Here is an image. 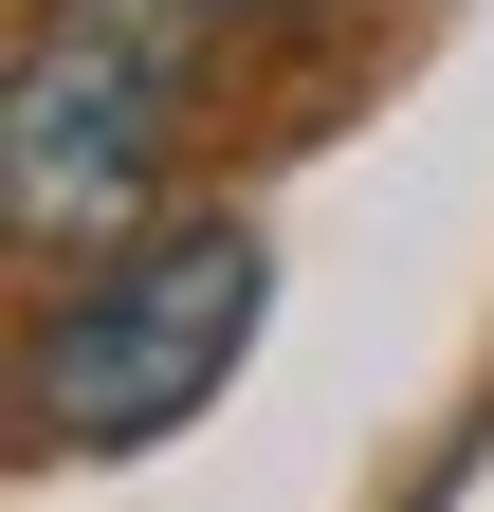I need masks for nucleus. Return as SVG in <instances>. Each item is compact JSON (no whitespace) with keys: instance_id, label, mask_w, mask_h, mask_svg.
<instances>
[{"instance_id":"obj_3","label":"nucleus","mask_w":494,"mask_h":512,"mask_svg":"<svg viewBox=\"0 0 494 512\" xmlns=\"http://www.w3.org/2000/svg\"><path fill=\"white\" fill-rule=\"evenodd\" d=\"M220 19H312V0H220Z\"/></svg>"},{"instance_id":"obj_2","label":"nucleus","mask_w":494,"mask_h":512,"mask_svg":"<svg viewBox=\"0 0 494 512\" xmlns=\"http://www.w3.org/2000/svg\"><path fill=\"white\" fill-rule=\"evenodd\" d=\"M257 311H275V238H257V220H165V238H110V256H92V293L19 348V403H37V439H55V458H129V439L202 421L220 384H238Z\"/></svg>"},{"instance_id":"obj_1","label":"nucleus","mask_w":494,"mask_h":512,"mask_svg":"<svg viewBox=\"0 0 494 512\" xmlns=\"http://www.w3.org/2000/svg\"><path fill=\"white\" fill-rule=\"evenodd\" d=\"M220 37H238L220 0H37L19 19V74H0V220H19V256L92 275L147 220Z\"/></svg>"}]
</instances>
